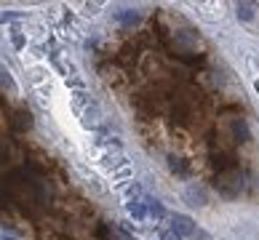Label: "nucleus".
<instances>
[{
    "instance_id": "1",
    "label": "nucleus",
    "mask_w": 259,
    "mask_h": 240,
    "mask_svg": "<svg viewBox=\"0 0 259 240\" xmlns=\"http://www.w3.org/2000/svg\"><path fill=\"white\" fill-rule=\"evenodd\" d=\"M217 189L225 198H238L243 192V176L238 168H227L222 174H217Z\"/></svg>"
},
{
    "instance_id": "7",
    "label": "nucleus",
    "mask_w": 259,
    "mask_h": 240,
    "mask_svg": "<svg viewBox=\"0 0 259 240\" xmlns=\"http://www.w3.org/2000/svg\"><path fill=\"white\" fill-rule=\"evenodd\" d=\"M235 16L241 22H251L254 19V3H235Z\"/></svg>"
},
{
    "instance_id": "6",
    "label": "nucleus",
    "mask_w": 259,
    "mask_h": 240,
    "mask_svg": "<svg viewBox=\"0 0 259 240\" xmlns=\"http://www.w3.org/2000/svg\"><path fill=\"white\" fill-rule=\"evenodd\" d=\"M80 115H83V126H85V128H94V126L99 123V110H97V104H89V107H85Z\"/></svg>"
},
{
    "instance_id": "16",
    "label": "nucleus",
    "mask_w": 259,
    "mask_h": 240,
    "mask_svg": "<svg viewBox=\"0 0 259 240\" xmlns=\"http://www.w3.org/2000/svg\"><path fill=\"white\" fill-rule=\"evenodd\" d=\"M0 240H14V237H0Z\"/></svg>"
},
{
    "instance_id": "14",
    "label": "nucleus",
    "mask_w": 259,
    "mask_h": 240,
    "mask_svg": "<svg viewBox=\"0 0 259 240\" xmlns=\"http://www.w3.org/2000/svg\"><path fill=\"white\" fill-rule=\"evenodd\" d=\"M24 14H11V11H8V14H0V22H16V19H22Z\"/></svg>"
},
{
    "instance_id": "4",
    "label": "nucleus",
    "mask_w": 259,
    "mask_h": 240,
    "mask_svg": "<svg viewBox=\"0 0 259 240\" xmlns=\"http://www.w3.org/2000/svg\"><path fill=\"white\" fill-rule=\"evenodd\" d=\"M115 19H118L123 27H137L142 22V14L139 11H131V8H120V11H115Z\"/></svg>"
},
{
    "instance_id": "13",
    "label": "nucleus",
    "mask_w": 259,
    "mask_h": 240,
    "mask_svg": "<svg viewBox=\"0 0 259 240\" xmlns=\"http://www.w3.org/2000/svg\"><path fill=\"white\" fill-rule=\"evenodd\" d=\"M168 168L174 171V174H182V163H179V158L171 155V158H168Z\"/></svg>"
},
{
    "instance_id": "10",
    "label": "nucleus",
    "mask_w": 259,
    "mask_h": 240,
    "mask_svg": "<svg viewBox=\"0 0 259 240\" xmlns=\"http://www.w3.org/2000/svg\"><path fill=\"white\" fill-rule=\"evenodd\" d=\"M32 126V115L30 112H16V128H30Z\"/></svg>"
},
{
    "instance_id": "5",
    "label": "nucleus",
    "mask_w": 259,
    "mask_h": 240,
    "mask_svg": "<svg viewBox=\"0 0 259 240\" xmlns=\"http://www.w3.org/2000/svg\"><path fill=\"white\" fill-rule=\"evenodd\" d=\"M126 211H128L134 219H137V222H142L145 216H150V214H147V203H145V200H128V203H126Z\"/></svg>"
},
{
    "instance_id": "3",
    "label": "nucleus",
    "mask_w": 259,
    "mask_h": 240,
    "mask_svg": "<svg viewBox=\"0 0 259 240\" xmlns=\"http://www.w3.org/2000/svg\"><path fill=\"white\" fill-rule=\"evenodd\" d=\"M185 200H187V206H206L208 203V195H206V189L200 187V184H190L185 189Z\"/></svg>"
},
{
    "instance_id": "15",
    "label": "nucleus",
    "mask_w": 259,
    "mask_h": 240,
    "mask_svg": "<svg viewBox=\"0 0 259 240\" xmlns=\"http://www.w3.org/2000/svg\"><path fill=\"white\" fill-rule=\"evenodd\" d=\"M254 88H256V91H259V80H256V83H254Z\"/></svg>"
},
{
    "instance_id": "11",
    "label": "nucleus",
    "mask_w": 259,
    "mask_h": 240,
    "mask_svg": "<svg viewBox=\"0 0 259 240\" xmlns=\"http://www.w3.org/2000/svg\"><path fill=\"white\" fill-rule=\"evenodd\" d=\"M0 83L6 85V91H8V93H14V91H16V83L11 80V75H8V70H0Z\"/></svg>"
},
{
    "instance_id": "2",
    "label": "nucleus",
    "mask_w": 259,
    "mask_h": 240,
    "mask_svg": "<svg viewBox=\"0 0 259 240\" xmlns=\"http://www.w3.org/2000/svg\"><path fill=\"white\" fill-rule=\"evenodd\" d=\"M171 232L179 237H190V235H195V222L185 214H174L171 216Z\"/></svg>"
},
{
    "instance_id": "9",
    "label": "nucleus",
    "mask_w": 259,
    "mask_h": 240,
    "mask_svg": "<svg viewBox=\"0 0 259 240\" xmlns=\"http://www.w3.org/2000/svg\"><path fill=\"white\" fill-rule=\"evenodd\" d=\"M145 203H147V214H150L152 219H163V214H166V211H163V206L158 203L155 198H147Z\"/></svg>"
},
{
    "instance_id": "12",
    "label": "nucleus",
    "mask_w": 259,
    "mask_h": 240,
    "mask_svg": "<svg viewBox=\"0 0 259 240\" xmlns=\"http://www.w3.org/2000/svg\"><path fill=\"white\" fill-rule=\"evenodd\" d=\"M11 43H14V48H16V51H22L27 40H24V35L19 32V30H11Z\"/></svg>"
},
{
    "instance_id": "8",
    "label": "nucleus",
    "mask_w": 259,
    "mask_h": 240,
    "mask_svg": "<svg viewBox=\"0 0 259 240\" xmlns=\"http://www.w3.org/2000/svg\"><path fill=\"white\" fill-rule=\"evenodd\" d=\"M233 136L235 141H248V126H246V120H233Z\"/></svg>"
}]
</instances>
